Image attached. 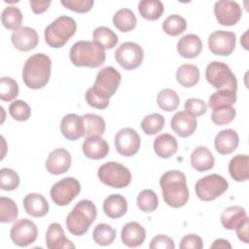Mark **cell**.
<instances>
[{"mask_svg": "<svg viewBox=\"0 0 249 249\" xmlns=\"http://www.w3.org/2000/svg\"><path fill=\"white\" fill-rule=\"evenodd\" d=\"M160 186L164 202L173 208L184 206L189 200V189L186 176L179 170H169L160 179Z\"/></svg>", "mask_w": 249, "mask_h": 249, "instance_id": "obj_1", "label": "cell"}, {"mask_svg": "<svg viewBox=\"0 0 249 249\" xmlns=\"http://www.w3.org/2000/svg\"><path fill=\"white\" fill-rule=\"evenodd\" d=\"M52 60L45 53H34L24 62L22 80L25 86L32 89L44 88L51 78Z\"/></svg>", "mask_w": 249, "mask_h": 249, "instance_id": "obj_2", "label": "cell"}, {"mask_svg": "<svg viewBox=\"0 0 249 249\" xmlns=\"http://www.w3.org/2000/svg\"><path fill=\"white\" fill-rule=\"evenodd\" d=\"M96 216L97 210L94 203L89 199H82L66 217L67 230L73 235L82 236L89 231Z\"/></svg>", "mask_w": 249, "mask_h": 249, "instance_id": "obj_3", "label": "cell"}, {"mask_svg": "<svg viewBox=\"0 0 249 249\" xmlns=\"http://www.w3.org/2000/svg\"><path fill=\"white\" fill-rule=\"evenodd\" d=\"M70 60L77 67L96 68L106 59L105 50L93 41H78L70 50Z\"/></svg>", "mask_w": 249, "mask_h": 249, "instance_id": "obj_4", "label": "cell"}, {"mask_svg": "<svg viewBox=\"0 0 249 249\" xmlns=\"http://www.w3.org/2000/svg\"><path fill=\"white\" fill-rule=\"evenodd\" d=\"M77 24L74 18L68 16L58 17L46 27L45 41L52 48H61L75 34Z\"/></svg>", "mask_w": 249, "mask_h": 249, "instance_id": "obj_5", "label": "cell"}, {"mask_svg": "<svg viewBox=\"0 0 249 249\" xmlns=\"http://www.w3.org/2000/svg\"><path fill=\"white\" fill-rule=\"evenodd\" d=\"M99 180L114 189H123L131 182V173L127 167L120 162L108 161L103 163L97 171Z\"/></svg>", "mask_w": 249, "mask_h": 249, "instance_id": "obj_6", "label": "cell"}, {"mask_svg": "<svg viewBox=\"0 0 249 249\" xmlns=\"http://www.w3.org/2000/svg\"><path fill=\"white\" fill-rule=\"evenodd\" d=\"M207 82L218 89H231L236 91L237 81L231 68L224 62L212 61L205 70Z\"/></svg>", "mask_w": 249, "mask_h": 249, "instance_id": "obj_7", "label": "cell"}, {"mask_svg": "<svg viewBox=\"0 0 249 249\" xmlns=\"http://www.w3.org/2000/svg\"><path fill=\"white\" fill-rule=\"evenodd\" d=\"M121 81V73L113 66H107L98 71L91 89L100 98L110 100V97L116 93Z\"/></svg>", "mask_w": 249, "mask_h": 249, "instance_id": "obj_8", "label": "cell"}, {"mask_svg": "<svg viewBox=\"0 0 249 249\" xmlns=\"http://www.w3.org/2000/svg\"><path fill=\"white\" fill-rule=\"evenodd\" d=\"M229 188L228 181L219 174H210L196 183V195L203 201H211L221 196Z\"/></svg>", "mask_w": 249, "mask_h": 249, "instance_id": "obj_9", "label": "cell"}, {"mask_svg": "<svg viewBox=\"0 0 249 249\" xmlns=\"http://www.w3.org/2000/svg\"><path fill=\"white\" fill-rule=\"evenodd\" d=\"M81 192V185L74 177H65L51 188V197L58 206L68 205Z\"/></svg>", "mask_w": 249, "mask_h": 249, "instance_id": "obj_10", "label": "cell"}, {"mask_svg": "<svg viewBox=\"0 0 249 249\" xmlns=\"http://www.w3.org/2000/svg\"><path fill=\"white\" fill-rule=\"evenodd\" d=\"M144 58V52L140 45L134 42L123 43L115 52V59L124 70L139 67Z\"/></svg>", "mask_w": 249, "mask_h": 249, "instance_id": "obj_11", "label": "cell"}, {"mask_svg": "<svg viewBox=\"0 0 249 249\" xmlns=\"http://www.w3.org/2000/svg\"><path fill=\"white\" fill-rule=\"evenodd\" d=\"M117 152L124 157L134 156L141 144V139L137 131L131 127H124L120 129L114 139Z\"/></svg>", "mask_w": 249, "mask_h": 249, "instance_id": "obj_12", "label": "cell"}, {"mask_svg": "<svg viewBox=\"0 0 249 249\" xmlns=\"http://www.w3.org/2000/svg\"><path fill=\"white\" fill-rule=\"evenodd\" d=\"M12 241L19 247H25L33 243L38 235V229L34 222L28 219L18 220L10 231Z\"/></svg>", "mask_w": 249, "mask_h": 249, "instance_id": "obj_13", "label": "cell"}, {"mask_svg": "<svg viewBox=\"0 0 249 249\" xmlns=\"http://www.w3.org/2000/svg\"><path fill=\"white\" fill-rule=\"evenodd\" d=\"M236 43V36L233 32L217 30L208 37V48L210 52L216 55H230Z\"/></svg>", "mask_w": 249, "mask_h": 249, "instance_id": "obj_14", "label": "cell"}, {"mask_svg": "<svg viewBox=\"0 0 249 249\" xmlns=\"http://www.w3.org/2000/svg\"><path fill=\"white\" fill-rule=\"evenodd\" d=\"M215 18L221 25L231 26L239 21L242 10L238 3L230 0H221L214 5Z\"/></svg>", "mask_w": 249, "mask_h": 249, "instance_id": "obj_15", "label": "cell"}, {"mask_svg": "<svg viewBox=\"0 0 249 249\" xmlns=\"http://www.w3.org/2000/svg\"><path fill=\"white\" fill-rule=\"evenodd\" d=\"M47 170L53 175H60L68 171L71 166V155L64 148L53 150L46 160Z\"/></svg>", "mask_w": 249, "mask_h": 249, "instance_id": "obj_16", "label": "cell"}, {"mask_svg": "<svg viewBox=\"0 0 249 249\" xmlns=\"http://www.w3.org/2000/svg\"><path fill=\"white\" fill-rule=\"evenodd\" d=\"M11 40L16 49L21 52H28L37 47L39 43V36L35 29L23 26L12 33Z\"/></svg>", "mask_w": 249, "mask_h": 249, "instance_id": "obj_17", "label": "cell"}, {"mask_svg": "<svg viewBox=\"0 0 249 249\" xmlns=\"http://www.w3.org/2000/svg\"><path fill=\"white\" fill-rule=\"evenodd\" d=\"M170 125L179 137L186 138L194 134L197 126V121L186 111H179L172 117Z\"/></svg>", "mask_w": 249, "mask_h": 249, "instance_id": "obj_18", "label": "cell"}, {"mask_svg": "<svg viewBox=\"0 0 249 249\" xmlns=\"http://www.w3.org/2000/svg\"><path fill=\"white\" fill-rule=\"evenodd\" d=\"M60 131L70 141H75L83 137L85 135V126L82 116L77 114L65 115L60 122Z\"/></svg>", "mask_w": 249, "mask_h": 249, "instance_id": "obj_19", "label": "cell"}, {"mask_svg": "<svg viewBox=\"0 0 249 249\" xmlns=\"http://www.w3.org/2000/svg\"><path fill=\"white\" fill-rule=\"evenodd\" d=\"M84 155L90 160L104 159L109 153V145L100 136H88L83 142Z\"/></svg>", "mask_w": 249, "mask_h": 249, "instance_id": "obj_20", "label": "cell"}, {"mask_svg": "<svg viewBox=\"0 0 249 249\" xmlns=\"http://www.w3.org/2000/svg\"><path fill=\"white\" fill-rule=\"evenodd\" d=\"M146 238L145 229L137 222L126 223L121 231V239L127 247H138Z\"/></svg>", "mask_w": 249, "mask_h": 249, "instance_id": "obj_21", "label": "cell"}, {"mask_svg": "<svg viewBox=\"0 0 249 249\" xmlns=\"http://www.w3.org/2000/svg\"><path fill=\"white\" fill-rule=\"evenodd\" d=\"M239 138L235 130L231 128L223 129L215 137L214 145L216 151L221 155H229L234 152L238 146Z\"/></svg>", "mask_w": 249, "mask_h": 249, "instance_id": "obj_22", "label": "cell"}, {"mask_svg": "<svg viewBox=\"0 0 249 249\" xmlns=\"http://www.w3.org/2000/svg\"><path fill=\"white\" fill-rule=\"evenodd\" d=\"M46 245L49 249L75 248V245L65 236L62 227L58 223H52L46 232Z\"/></svg>", "mask_w": 249, "mask_h": 249, "instance_id": "obj_23", "label": "cell"}, {"mask_svg": "<svg viewBox=\"0 0 249 249\" xmlns=\"http://www.w3.org/2000/svg\"><path fill=\"white\" fill-rule=\"evenodd\" d=\"M23 208L25 212L36 218H40L45 216L49 212V202L47 199L40 194L31 193L28 194L23 198Z\"/></svg>", "mask_w": 249, "mask_h": 249, "instance_id": "obj_24", "label": "cell"}, {"mask_svg": "<svg viewBox=\"0 0 249 249\" xmlns=\"http://www.w3.org/2000/svg\"><path fill=\"white\" fill-rule=\"evenodd\" d=\"M202 50V42L196 34H187L179 39L177 52L184 58L196 57Z\"/></svg>", "mask_w": 249, "mask_h": 249, "instance_id": "obj_25", "label": "cell"}, {"mask_svg": "<svg viewBox=\"0 0 249 249\" xmlns=\"http://www.w3.org/2000/svg\"><path fill=\"white\" fill-rule=\"evenodd\" d=\"M103 211L107 217L119 219L127 211L126 199L119 194L110 195L103 201Z\"/></svg>", "mask_w": 249, "mask_h": 249, "instance_id": "obj_26", "label": "cell"}, {"mask_svg": "<svg viewBox=\"0 0 249 249\" xmlns=\"http://www.w3.org/2000/svg\"><path fill=\"white\" fill-rule=\"evenodd\" d=\"M178 150L176 138L169 133H162L154 140V151L161 159H169Z\"/></svg>", "mask_w": 249, "mask_h": 249, "instance_id": "obj_27", "label": "cell"}, {"mask_svg": "<svg viewBox=\"0 0 249 249\" xmlns=\"http://www.w3.org/2000/svg\"><path fill=\"white\" fill-rule=\"evenodd\" d=\"M214 157L209 149L204 146L196 147L191 155V164L198 172H204L214 166Z\"/></svg>", "mask_w": 249, "mask_h": 249, "instance_id": "obj_28", "label": "cell"}, {"mask_svg": "<svg viewBox=\"0 0 249 249\" xmlns=\"http://www.w3.org/2000/svg\"><path fill=\"white\" fill-rule=\"evenodd\" d=\"M249 157L247 155H236L229 162L231 177L236 182H244L249 179Z\"/></svg>", "mask_w": 249, "mask_h": 249, "instance_id": "obj_29", "label": "cell"}, {"mask_svg": "<svg viewBox=\"0 0 249 249\" xmlns=\"http://www.w3.org/2000/svg\"><path fill=\"white\" fill-rule=\"evenodd\" d=\"M176 80L184 88H192L199 81V69L194 64H182L176 71Z\"/></svg>", "mask_w": 249, "mask_h": 249, "instance_id": "obj_30", "label": "cell"}, {"mask_svg": "<svg viewBox=\"0 0 249 249\" xmlns=\"http://www.w3.org/2000/svg\"><path fill=\"white\" fill-rule=\"evenodd\" d=\"M136 17L134 13L126 8L121 9L113 16V23L121 32H128L136 26Z\"/></svg>", "mask_w": 249, "mask_h": 249, "instance_id": "obj_31", "label": "cell"}, {"mask_svg": "<svg viewBox=\"0 0 249 249\" xmlns=\"http://www.w3.org/2000/svg\"><path fill=\"white\" fill-rule=\"evenodd\" d=\"M138 11L143 18L156 20L162 16L164 6L160 0H143L138 4Z\"/></svg>", "mask_w": 249, "mask_h": 249, "instance_id": "obj_32", "label": "cell"}, {"mask_svg": "<svg viewBox=\"0 0 249 249\" xmlns=\"http://www.w3.org/2000/svg\"><path fill=\"white\" fill-rule=\"evenodd\" d=\"M93 42L104 50L113 49L119 42L117 34L106 26H98L92 32Z\"/></svg>", "mask_w": 249, "mask_h": 249, "instance_id": "obj_33", "label": "cell"}, {"mask_svg": "<svg viewBox=\"0 0 249 249\" xmlns=\"http://www.w3.org/2000/svg\"><path fill=\"white\" fill-rule=\"evenodd\" d=\"M247 216L246 211L241 206L227 207L221 214V223L227 230H233L237 224Z\"/></svg>", "mask_w": 249, "mask_h": 249, "instance_id": "obj_34", "label": "cell"}, {"mask_svg": "<svg viewBox=\"0 0 249 249\" xmlns=\"http://www.w3.org/2000/svg\"><path fill=\"white\" fill-rule=\"evenodd\" d=\"M84 126H85V134L88 136H100L104 133L106 124L105 121L102 117L88 113L82 116Z\"/></svg>", "mask_w": 249, "mask_h": 249, "instance_id": "obj_35", "label": "cell"}, {"mask_svg": "<svg viewBox=\"0 0 249 249\" xmlns=\"http://www.w3.org/2000/svg\"><path fill=\"white\" fill-rule=\"evenodd\" d=\"M236 101V91L231 89H218L209 96L208 105L211 109L231 106Z\"/></svg>", "mask_w": 249, "mask_h": 249, "instance_id": "obj_36", "label": "cell"}, {"mask_svg": "<svg viewBox=\"0 0 249 249\" xmlns=\"http://www.w3.org/2000/svg\"><path fill=\"white\" fill-rule=\"evenodd\" d=\"M157 103L161 110L165 112H172L178 108L180 98L175 90L171 89H163L158 93Z\"/></svg>", "mask_w": 249, "mask_h": 249, "instance_id": "obj_37", "label": "cell"}, {"mask_svg": "<svg viewBox=\"0 0 249 249\" xmlns=\"http://www.w3.org/2000/svg\"><path fill=\"white\" fill-rule=\"evenodd\" d=\"M92 238L96 244L101 246H107L114 242L116 238V230L110 225L100 223L95 226L92 231Z\"/></svg>", "mask_w": 249, "mask_h": 249, "instance_id": "obj_38", "label": "cell"}, {"mask_svg": "<svg viewBox=\"0 0 249 249\" xmlns=\"http://www.w3.org/2000/svg\"><path fill=\"white\" fill-rule=\"evenodd\" d=\"M2 24L9 30H17L22 22V14L16 6L6 7L1 14Z\"/></svg>", "mask_w": 249, "mask_h": 249, "instance_id": "obj_39", "label": "cell"}, {"mask_svg": "<svg viewBox=\"0 0 249 249\" xmlns=\"http://www.w3.org/2000/svg\"><path fill=\"white\" fill-rule=\"evenodd\" d=\"M161 27L167 35L178 36L187 29V21L179 15H171L165 18Z\"/></svg>", "mask_w": 249, "mask_h": 249, "instance_id": "obj_40", "label": "cell"}, {"mask_svg": "<svg viewBox=\"0 0 249 249\" xmlns=\"http://www.w3.org/2000/svg\"><path fill=\"white\" fill-rule=\"evenodd\" d=\"M138 208L145 212L151 213L154 212L159 206V198L156 193L153 190H143L137 196L136 199Z\"/></svg>", "mask_w": 249, "mask_h": 249, "instance_id": "obj_41", "label": "cell"}, {"mask_svg": "<svg viewBox=\"0 0 249 249\" xmlns=\"http://www.w3.org/2000/svg\"><path fill=\"white\" fill-rule=\"evenodd\" d=\"M164 126V118L158 113L147 115L141 122V128L147 135H155Z\"/></svg>", "mask_w": 249, "mask_h": 249, "instance_id": "obj_42", "label": "cell"}, {"mask_svg": "<svg viewBox=\"0 0 249 249\" xmlns=\"http://www.w3.org/2000/svg\"><path fill=\"white\" fill-rule=\"evenodd\" d=\"M18 209L16 202L10 197H0V221L1 223H12L16 221Z\"/></svg>", "mask_w": 249, "mask_h": 249, "instance_id": "obj_43", "label": "cell"}, {"mask_svg": "<svg viewBox=\"0 0 249 249\" xmlns=\"http://www.w3.org/2000/svg\"><path fill=\"white\" fill-rule=\"evenodd\" d=\"M18 94V85L11 77H2L0 81V99L8 102L14 100Z\"/></svg>", "mask_w": 249, "mask_h": 249, "instance_id": "obj_44", "label": "cell"}, {"mask_svg": "<svg viewBox=\"0 0 249 249\" xmlns=\"http://www.w3.org/2000/svg\"><path fill=\"white\" fill-rule=\"evenodd\" d=\"M19 185L18 174L8 167L1 168L0 170V188L3 191H14Z\"/></svg>", "mask_w": 249, "mask_h": 249, "instance_id": "obj_45", "label": "cell"}, {"mask_svg": "<svg viewBox=\"0 0 249 249\" xmlns=\"http://www.w3.org/2000/svg\"><path fill=\"white\" fill-rule=\"evenodd\" d=\"M9 113L11 117L18 122L27 121L31 115V109L29 105L23 100H15L9 106Z\"/></svg>", "mask_w": 249, "mask_h": 249, "instance_id": "obj_46", "label": "cell"}, {"mask_svg": "<svg viewBox=\"0 0 249 249\" xmlns=\"http://www.w3.org/2000/svg\"><path fill=\"white\" fill-rule=\"evenodd\" d=\"M236 115V111L232 106H226L213 110L211 114L212 122L217 125H225L231 123Z\"/></svg>", "mask_w": 249, "mask_h": 249, "instance_id": "obj_47", "label": "cell"}, {"mask_svg": "<svg viewBox=\"0 0 249 249\" xmlns=\"http://www.w3.org/2000/svg\"><path fill=\"white\" fill-rule=\"evenodd\" d=\"M185 111L195 118L200 117L206 113L207 105L199 98H189L185 102Z\"/></svg>", "mask_w": 249, "mask_h": 249, "instance_id": "obj_48", "label": "cell"}, {"mask_svg": "<svg viewBox=\"0 0 249 249\" xmlns=\"http://www.w3.org/2000/svg\"><path fill=\"white\" fill-rule=\"evenodd\" d=\"M61 5L75 13H88L92 8L94 2L92 0H61Z\"/></svg>", "mask_w": 249, "mask_h": 249, "instance_id": "obj_49", "label": "cell"}, {"mask_svg": "<svg viewBox=\"0 0 249 249\" xmlns=\"http://www.w3.org/2000/svg\"><path fill=\"white\" fill-rule=\"evenodd\" d=\"M150 249H174L175 244L171 237L164 234H158L151 240Z\"/></svg>", "mask_w": 249, "mask_h": 249, "instance_id": "obj_50", "label": "cell"}, {"mask_svg": "<svg viewBox=\"0 0 249 249\" xmlns=\"http://www.w3.org/2000/svg\"><path fill=\"white\" fill-rule=\"evenodd\" d=\"M181 249H201L203 247V242L200 236L196 234H187L180 242Z\"/></svg>", "mask_w": 249, "mask_h": 249, "instance_id": "obj_51", "label": "cell"}, {"mask_svg": "<svg viewBox=\"0 0 249 249\" xmlns=\"http://www.w3.org/2000/svg\"><path fill=\"white\" fill-rule=\"evenodd\" d=\"M86 101L89 106H91L93 108H96V109H99V110L106 109L109 105V102H110V100H104V99L100 98L99 96H97L92 91L91 88H89L86 92Z\"/></svg>", "mask_w": 249, "mask_h": 249, "instance_id": "obj_52", "label": "cell"}, {"mask_svg": "<svg viewBox=\"0 0 249 249\" xmlns=\"http://www.w3.org/2000/svg\"><path fill=\"white\" fill-rule=\"evenodd\" d=\"M236 231V235L239 240L244 243H249V231H248V217L246 216L243 220H241L237 226L234 228Z\"/></svg>", "mask_w": 249, "mask_h": 249, "instance_id": "obj_53", "label": "cell"}, {"mask_svg": "<svg viewBox=\"0 0 249 249\" xmlns=\"http://www.w3.org/2000/svg\"><path fill=\"white\" fill-rule=\"evenodd\" d=\"M51 1H35V0H30L29 4L31 7V10L34 14L39 15L44 12H46L51 5Z\"/></svg>", "mask_w": 249, "mask_h": 249, "instance_id": "obj_54", "label": "cell"}, {"mask_svg": "<svg viewBox=\"0 0 249 249\" xmlns=\"http://www.w3.org/2000/svg\"><path fill=\"white\" fill-rule=\"evenodd\" d=\"M211 248H222V249L229 248V249H231V243H230L227 239L218 238V239H216V240L212 243Z\"/></svg>", "mask_w": 249, "mask_h": 249, "instance_id": "obj_55", "label": "cell"}]
</instances>
